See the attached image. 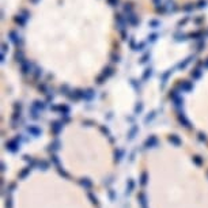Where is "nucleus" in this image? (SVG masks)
Listing matches in <instances>:
<instances>
[{
	"label": "nucleus",
	"instance_id": "1",
	"mask_svg": "<svg viewBox=\"0 0 208 208\" xmlns=\"http://www.w3.org/2000/svg\"><path fill=\"white\" fill-rule=\"evenodd\" d=\"M22 72L25 75H29V74H33V65H31L30 61H25L22 63Z\"/></svg>",
	"mask_w": 208,
	"mask_h": 208
},
{
	"label": "nucleus",
	"instance_id": "2",
	"mask_svg": "<svg viewBox=\"0 0 208 208\" xmlns=\"http://www.w3.org/2000/svg\"><path fill=\"white\" fill-rule=\"evenodd\" d=\"M10 38H11V41H12L17 46H21V45H22V38H21V36L17 34L15 31H11V33H10Z\"/></svg>",
	"mask_w": 208,
	"mask_h": 208
},
{
	"label": "nucleus",
	"instance_id": "3",
	"mask_svg": "<svg viewBox=\"0 0 208 208\" xmlns=\"http://www.w3.org/2000/svg\"><path fill=\"white\" fill-rule=\"evenodd\" d=\"M127 21H128L129 25H132V26H135V25H137V22H139V17H136L135 14H128V17H127Z\"/></svg>",
	"mask_w": 208,
	"mask_h": 208
},
{
	"label": "nucleus",
	"instance_id": "4",
	"mask_svg": "<svg viewBox=\"0 0 208 208\" xmlns=\"http://www.w3.org/2000/svg\"><path fill=\"white\" fill-rule=\"evenodd\" d=\"M15 59H17V61H19L21 64L25 61V57H23V52H22V50H18V52L15 53Z\"/></svg>",
	"mask_w": 208,
	"mask_h": 208
},
{
	"label": "nucleus",
	"instance_id": "5",
	"mask_svg": "<svg viewBox=\"0 0 208 208\" xmlns=\"http://www.w3.org/2000/svg\"><path fill=\"white\" fill-rule=\"evenodd\" d=\"M181 89L182 90H190L192 89V83H190V82H182L181 83Z\"/></svg>",
	"mask_w": 208,
	"mask_h": 208
},
{
	"label": "nucleus",
	"instance_id": "6",
	"mask_svg": "<svg viewBox=\"0 0 208 208\" xmlns=\"http://www.w3.org/2000/svg\"><path fill=\"white\" fill-rule=\"evenodd\" d=\"M112 74H113V68H105V70H103L102 76H103V78H107V76H110Z\"/></svg>",
	"mask_w": 208,
	"mask_h": 208
},
{
	"label": "nucleus",
	"instance_id": "7",
	"mask_svg": "<svg viewBox=\"0 0 208 208\" xmlns=\"http://www.w3.org/2000/svg\"><path fill=\"white\" fill-rule=\"evenodd\" d=\"M200 76H201V70H199V68L192 72V78H193V79H197V78H200Z\"/></svg>",
	"mask_w": 208,
	"mask_h": 208
},
{
	"label": "nucleus",
	"instance_id": "8",
	"mask_svg": "<svg viewBox=\"0 0 208 208\" xmlns=\"http://www.w3.org/2000/svg\"><path fill=\"white\" fill-rule=\"evenodd\" d=\"M190 61H192V57L186 59V60H185V61H184V63H181V64H178V68H181V70H184V68H185V67L188 65V64H189Z\"/></svg>",
	"mask_w": 208,
	"mask_h": 208
},
{
	"label": "nucleus",
	"instance_id": "9",
	"mask_svg": "<svg viewBox=\"0 0 208 208\" xmlns=\"http://www.w3.org/2000/svg\"><path fill=\"white\" fill-rule=\"evenodd\" d=\"M27 17H23V15H19L18 18H17V22L19 23V25H25V22H26Z\"/></svg>",
	"mask_w": 208,
	"mask_h": 208
},
{
	"label": "nucleus",
	"instance_id": "10",
	"mask_svg": "<svg viewBox=\"0 0 208 208\" xmlns=\"http://www.w3.org/2000/svg\"><path fill=\"white\" fill-rule=\"evenodd\" d=\"M124 11L125 12H128V14H132V11H133L132 4H125L124 6Z\"/></svg>",
	"mask_w": 208,
	"mask_h": 208
},
{
	"label": "nucleus",
	"instance_id": "11",
	"mask_svg": "<svg viewBox=\"0 0 208 208\" xmlns=\"http://www.w3.org/2000/svg\"><path fill=\"white\" fill-rule=\"evenodd\" d=\"M33 74H34V76H36V78H40V76L42 75V70H40V68H36V70L33 71Z\"/></svg>",
	"mask_w": 208,
	"mask_h": 208
},
{
	"label": "nucleus",
	"instance_id": "12",
	"mask_svg": "<svg viewBox=\"0 0 208 208\" xmlns=\"http://www.w3.org/2000/svg\"><path fill=\"white\" fill-rule=\"evenodd\" d=\"M205 4H207L205 0H200L199 3H197V8H203V7H205Z\"/></svg>",
	"mask_w": 208,
	"mask_h": 208
},
{
	"label": "nucleus",
	"instance_id": "13",
	"mask_svg": "<svg viewBox=\"0 0 208 208\" xmlns=\"http://www.w3.org/2000/svg\"><path fill=\"white\" fill-rule=\"evenodd\" d=\"M204 46H205V42H204V41L201 40V41L199 42V45H197V50H203Z\"/></svg>",
	"mask_w": 208,
	"mask_h": 208
},
{
	"label": "nucleus",
	"instance_id": "14",
	"mask_svg": "<svg viewBox=\"0 0 208 208\" xmlns=\"http://www.w3.org/2000/svg\"><path fill=\"white\" fill-rule=\"evenodd\" d=\"M148 76H151V68H150V70H146L144 75H143V79H147Z\"/></svg>",
	"mask_w": 208,
	"mask_h": 208
},
{
	"label": "nucleus",
	"instance_id": "15",
	"mask_svg": "<svg viewBox=\"0 0 208 208\" xmlns=\"http://www.w3.org/2000/svg\"><path fill=\"white\" fill-rule=\"evenodd\" d=\"M148 25H151V26H159L160 23L158 22V21H151V22L148 23Z\"/></svg>",
	"mask_w": 208,
	"mask_h": 208
},
{
	"label": "nucleus",
	"instance_id": "16",
	"mask_svg": "<svg viewBox=\"0 0 208 208\" xmlns=\"http://www.w3.org/2000/svg\"><path fill=\"white\" fill-rule=\"evenodd\" d=\"M112 59H113V60H112V61H113V63L118 61V56H114V54H113V56H112Z\"/></svg>",
	"mask_w": 208,
	"mask_h": 208
},
{
	"label": "nucleus",
	"instance_id": "17",
	"mask_svg": "<svg viewBox=\"0 0 208 208\" xmlns=\"http://www.w3.org/2000/svg\"><path fill=\"white\" fill-rule=\"evenodd\" d=\"M109 3H112V4H118V0H109Z\"/></svg>",
	"mask_w": 208,
	"mask_h": 208
},
{
	"label": "nucleus",
	"instance_id": "18",
	"mask_svg": "<svg viewBox=\"0 0 208 208\" xmlns=\"http://www.w3.org/2000/svg\"><path fill=\"white\" fill-rule=\"evenodd\" d=\"M155 37H156V34H151V36L148 37V38H150L151 41H154V40H155Z\"/></svg>",
	"mask_w": 208,
	"mask_h": 208
},
{
	"label": "nucleus",
	"instance_id": "19",
	"mask_svg": "<svg viewBox=\"0 0 208 208\" xmlns=\"http://www.w3.org/2000/svg\"><path fill=\"white\" fill-rule=\"evenodd\" d=\"M147 59H148V54H146V56H144V57L142 59V63H146V61H147Z\"/></svg>",
	"mask_w": 208,
	"mask_h": 208
},
{
	"label": "nucleus",
	"instance_id": "20",
	"mask_svg": "<svg viewBox=\"0 0 208 208\" xmlns=\"http://www.w3.org/2000/svg\"><path fill=\"white\" fill-rule=\"evenodd\" d=\"M203 65L205 67V68H208V59H207V61H205V63H203Z\"/></svg>",
	"mask_w": 208,
	"mask_h": 208
}]
</instances>
